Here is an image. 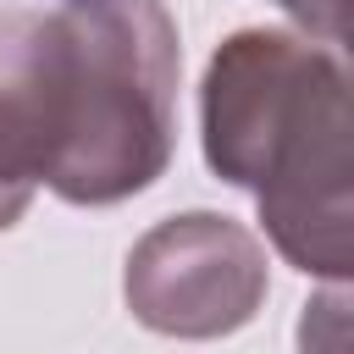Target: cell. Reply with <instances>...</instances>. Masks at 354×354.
<instances>
[{
    "mask_svg": "<svg viewBox=\"0 0 354 354\" xmlns=\"http://www.w3.org/2000/svg\"><path fill=\"white\" fill-rule=\"evenodd\" d=\"M177 22L160 0L0 11V232L33 188L66 205L144 194L177 138Z\"/></svg>",
    "mask_w": 354,
    "mask_h": 354,
    "instance_id": "1",
    "label": "cell"
},
{
    "mask_svg": "<svg viewBox=\"0 0 354 354\" xmlns=\"http://www.w3.org/2000/svg\"><path fill=\"white\" fill-rule=\"evenodd\" d=\"M205 160L249 188L304 277L354 282V66L310 33L243 28L199 83Z\"/></svg>",
    "mask_w": 354,
    "mask_h": 354,
    "instance_id": "2",
    "label": "cell"
},
{
    "mask_svg": "<svg viewBox=\"0 0 354 354\" xmlns=\"http://www.w3.org/2000/svg\"><path fill=\"white\" fill-rule=\"evenodd\" d=\"M260 238L216 210H188L149 227L122 271V299L138 326L160 337H227L266 304Z\"/></svg>",
    "mask_w": 354,
    "mask_h": 354,
    "instance_id": "3",
    "label": "cell"
},
{
    "mask_svg": "<svg viewBox=\"0 0 354 354\" xmlns=\"http://www.w3.org/2000/svg\"><path fill=\"white\" fill-rule=\"evenodd\" d=\"M299 354H354V282L321 288L299 315Z\"/></svg>",
    "mask_w": 354,
    "mask_h": 354,
    "instance_id": "4",
    "label": "cell"
},
{
    "mask_svg": "<svg viewBox=\"0 0 354 354\" xmlns=\"http://www.w3.org/2000/svg\"><path fill=\"white\" fill-rule=\"evenodd\" d=\"M321 33H332L337 50H343V61L354 66V0H326V22H321Z\"/></svg>",
    "mask_w": 354,
    "mask_h": 354,
    "instance_id": "5",
    "label": "cell"
},
{
    "mask_svg": "<svg viewBox=\"0 0 354 354\" xmlns=\"http://www.w3.org/2000/svg\"><path fill=\"white\" fill-rule=\"evenodd\" d=\"M293 22H304L310 33H321V22H326V0H277Z\"/></svg>",
    "mask_w": 354,
    "mask_h": 354,
    "instance_id": "6",
    "label": "cell"
}]
</instances>
